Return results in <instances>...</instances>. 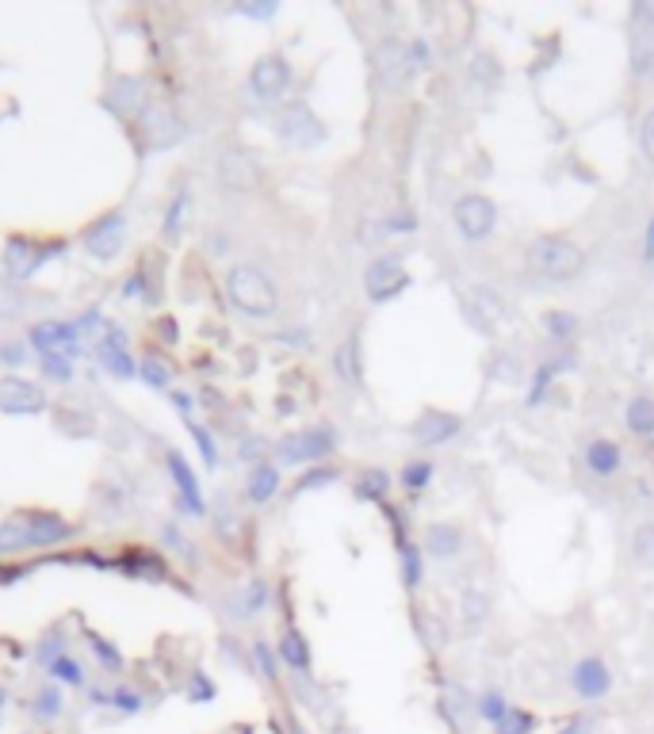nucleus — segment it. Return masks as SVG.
<instances>
[{
  "instance_id": "obj_54",
  "label": "nucleus",
  "mask_w": 654,
  "mask_h": 734,
  "mask_svg": "<svg viewBox=\"0 0 654 734\" xmlns=\"http://www.w3.org/2000/svg\"><path fill=\"white\" fill-rule=\"evenodd\" d=\"M0 360H4V364H20L23 348L20 345H4V348H0Z\"/></svg>"
},
{
  "instance_id": "obj_50",
  "label": "nucleus",
  "mask_w": 654,
  "mask_h": 734,
  "mask_svg": "<svg viewBox=\"0 0 654 734\" xmlns=\"http://www.w3.org/2000/svg\"><path fill=\"white\" fill-rule=\"evenodd\" d=\"M337 478V471H310L306 478H299V486H295V494H306V490H314V486H326V482H333Z\"/></svg>"
},
{
  "instance_id": "obj_3",
  "label": "nucleus",
  "mask_w": 654,
  "mask_h": 734,
  "mask_svg": "<svg viewBox=\"0 0 654 734\" xmlns=\"http://www.w3.org/2000/svg\"><path fill=\"white\" fill-rule=\"evenodd\" d=\"M417 65L410 58V43L402 39H383L375 50V77L387 92H402V88L414 81Z\"/></svg>"
},
{
  "instance_id": "obj_24",
  "label": "nucleus",
  "mask_w": 654,
  "mask_h": 734,
  "mask_svg": "<svg viewBox=\"0 0 654 734\" xmlns=\"http://www.w3.org/2000/svg\"><path fill=\"white\" fill-rule=\"evenodd\" d=\"M586 463L593 475L609 478L620 471V463H624V455H620V444L616 440H605V436H597L593 444L586 448Z\"/></svg>"
},
{
  "instance_id": "obj_23",
  "label": "nucleus",
  "mask_w": 654,
  "mask_h": 734,
  "mask_svg": "<svg viewBox=\"0 0 654 734\" xmlns=\"http://www.w3.org/2000/svg\"><path fill=\"white\" fill-rule=\"evenodd\" d=\"M467 85L475 88V92H482V96H490L494 88L502 85V65H498V58L490 50H479L471 58V65H467Z\"/></svg>"
},
{
  "instance_id": "obj_46",
  "label": "nucleus",
  "mask_w": 654,
  "mask_h": 734,
  "mask_svg": "<svg viewBox=\"0 0 654 734\" xmlns=\"http://www.w3.org/2000/svg\"><path fill=\"white\" fill-rule=\"evenodd\" d=\"M111 704H115L119 712H138V708H142V696L131 689H115L111 692Z\"/></svg>"
},
{
  "instance_id": "obj_22",
  "label": "nucleus",
  "mask_w": 654,
  "mask_h": 734,
  "mask_svg": "<svg viewBox=\"0 0 654 734\" xmlns=\"http://www.w3.org/2000/svg\"><path fill=\"white\" fill-rule=\"evenodd\" d=\"M169 475H173L176 490H180V501H184V509L188 513H203V497H199V482L192 475V467H188V459L180 452H169Z\"/></svg>"
},
{
  "instance_id": "obj_16",
  "label": "nucleus",
  "mask_w": 654,
  "mask_h": 734,
  "mask_svg": "<svg viewBox=\"0 0 654 734\" xmlns=\"http://www.w3.org/2000/svg\"><path fill=\"white\" fill-rule=\"evenodd\" d=\"M570 685H574L578 696L597 700V696H605V692L612 689V673L601 658H582V662L574 666V673H570Z\"/></svg>"
},
{
  "instance_id": "obj_49",
  "label": "nucleus",
  "mask_w": 654,
  "mask_h": 734,
  "mask_svg": "<svg viewBox=\"0 0 654 734\" xmlns=\"http://www.w3.org/2000/svg\"><path fill=\"white\" fill-rule=\"evenodd\" d=\"M88 639H92V650H96V658H100V662H108L111 670H119V666H123L119 650H111V643H104V639H96V635H88Z\"/></svg>"
},
{
  "instance_id": "obj_51",
  "label": "nucleus",
  "mask_w": 654,
  "mask_h": 734,
  "mask_svg": "<svg viewBox=\"0 0 654 734\" xmlns=\"http://www.w3.org/2000/svg\"><path fill=\"white\" fill-rule=\"evenodd\" d=\"M241 16H253V20H268V16H276V4H241Z\"/></svg>"
},
{
  "instance_id": "obj_32",
  "label": "nucleus",
  "mask_w": 654,
  "mask_h": 734,
  "mask_svg": "<svg viewBox=\"0 0 654 734\" xmlns=\"http://www.w3.org/2000/svg\"><path fill=\"white\" fill-rule=\"evenodd\" d=\"M337 375H341V379H352V383H360V360H356V341H345V345L337 348Z\"/></svg>"
},
{
  "instance_id": "obj_11",
  "label": "nucleus",
  "mask_w": 654,
  "mask_h": 734,
  "mask_svg": "<svg viewBox=\"0 0 654 734\" xmlns=\"http://www.w3.org/2000/svg\"><path fill=\"white\" fill-rule=\"evenodd\" d=\"M276 134L295 142V146H318L326 138V130L318 123V115L306 108V104H291V108L276 119Z\"/></svg>"
},
{
  "instance_id": "obj_43",
  "label": "nucleus",
  "mask_w": 654,
  "mask_h": 734,
  "mask_svg": "<svg viewBox=\"0 0 654 734\" xmlns=\"http://www.w3.org/2000/svg\"><path fill=\"white\" fill-rule=\"evenodd\" d=\"M555 371H559V367H555V364H544V367H540V371H536V383L528 387V406H540V398H544L547 383L555 379Z\"/></svg>"
},
{
  "instance_id": "obj_53",
  "label": "nucleus",
  "mask_w": 654,
  "mask_h": 734,
  "mask_svg": "<svg viewBox=\"0 0 654 734\" xmlns=\"http://www.w3.org/2000/svg\"><path fill=\"white\" fill-rule=\"evenodd\" d=\"M211 696H215V685H207L203 673H196V681H192V700H211Z\"/></svg>"
},
{
  "instance_id": "obj_57",
  "label": "nucleus",
  "mask_w": 654,
  "mask_h": 734,
  "mask_svg": "<svg viewBox=\"0 0 654 734\" xmlns=\"http://www.w3.org/2000/svg\"><path fill=\"white\" fill-rule=\"evenodd\" d=\"M582 731H586V723H574V727H567L563 734H582Z\"/></svg>"
},
{
  "instance_id": "obj_36",
  "label": "nucleus",
  "mask_w": 654,
  "mask_h": 734,
  "mask_svg": "<svg viewBox=\"0 0 654 734\" xmlns=\"http://www.w3.org/2000/svg\"><path fill=\"white\" fill-rule=\"evenodd\" d=\"M23 310V291L16 283L0 280V318H16Z\"/></svg>"
},
{
  "instance_id": "obj_26",
  "label": "nucleus",
  "mask_w": 654,
  "mask_h": 734,
  "mask_svg": "<svg viewBox=\"0 0 654 734\" xmlns=\"http://www.w3.org/2000/svg\"><path fill=\"white\" fill-rule=\"evenodd\" d=\"M624 425L635 436H654V398H632L628 410H624Z\"/></svg>"
},
{
  "instance_id": "obj_30",
  "label": "nucleus",
  "mask_w": 654,
  "mask_h": 734,
  "mask_svg": "<svg viewBox=\"0 0 654 734\" xmlns=\"http://www.w3.org/2000/svg\"><path fill=\"white\" fill-rule=\"evenodd\" d=\"M62 708H66V704H62V689H58V685H46V689L39 692L35 700H31V712H35V719H58V715H62Z\"/></svg>"
},
{
  "instance_id": "obj_35",
  "label": "nucleus",
  "mask_w": 654,
  "mask_h": 734,
  "mask_svg": "<svg viewBox=\"0 0 654 734\" xmlns=\"http://www.w3.org/2000/svg\"><path fill=\"white\" fill-rule=\"evenodd\" d=\"M544 325L555 341H567L570 333L578 329V318H574V314H563V310H551V314L544 318Z\"/></svg>"
},
{
  "instance_id": "obj_20",
  "label": "nucleus",
  "mask_w": 654,
  "mask_h": 734,
  "mask_svg": "<svg viewBox=\"0 0 654 734\" xmlns=\"http://www.w3.org/2000/svg\"><path fill=\"white\" fill-rule=\"evenodd\" d=\"M96 356L119 379H131L134 371H138V364H134L131 356H127V348H123V329H115V325H108V337L96 345Z\"/></svg>"
},
{
  "instance_id": "obj_25",
  "label": "nucleus",
  "mask_w": 654,
  "mask_h": 734,
  "mask_svg": "<svg viewBox=\"0 0 654 734\" xmlns=\"http://www.w3.org/2000/svg\"><path fill=\"white\" fill-rule=\"evenodd\" d=\"M280 490V471L272 467V463H257L253 471H249V501H272V494Z\"/></svg>"
},
{
  "instance_id": "obj_56",
  "label": "nucleus",
  "mask_w": 654,
  "mask_h": 734,
  "mask_svg": "<svg viewBox=\"0 0 654 734\" xmlns=\"http://www.w3.org/2000/svg\"><path fill=\"white\" fill-rule=\"evenodd\" d=\"M647 253L654 257V222H651V230H647Z\"/></svg>"
},
{
  "instance_id": "obj_31",
  "label": "nucleus",
  "mask_w": 654,
  "mask_h": 734,
  "mask_svg": "<svg viewBox=\"0 0 654 734\" xmlns=\"http://www.w3.org/2000/svg\"><path fill=\"white\" fill-rule=\"evenodd\" d=\"M46 670H50V677H54V681H62V685H81V681H85V673H81V666H77V662H73L69 654H62V658H54V662H50Z\"/></svg>"
},
{
  "instance_id": "obj_18",
  "label": "nucleus",
  "mask_w": 654,
  "mask_h": 734,
  "mask_svg": "<svg viewBox=\"0 0 654 734\" xmlns=\"http://www.w3.org/2000/svg\"><path fill=\"white\" fill-rule=\"evenodd\" d=\"M421 551L440 562H452L463 551V532L456 524H429L425 536H421Z\"/></svg>"
},
{
  "instance_id": "obj_41",
  "label": "nucleus",
  "mask_w": 654,
  "mask_h": 734,
  "mask_svg": "<svg viewBox=\"0 0 654 734\" xmlns=\"http://www.w3.org/2000/svg\"><path fill=\"white\" fill-rule=\"evenodd\" d=\"M532 727H536V719H532L528 712H517V708H509V715L498 723V731L502 734H528Z\"/></svg>"
},
{
  "instance_id": "obj_52",
  "label": "nucleus",
  "mask_w": 654,
  "mask_h": 734,
  "mask_svg": "<svg viewBox=\"0 0 654 734\" xmlns=\"http://www.w3.org/2000/svg\"><path fill=\"white\" fill-rule=\"evenodd\" d=\"M253 654H257V662H261L264 677L272 681V677H276V662H272V654H268V647H264V643H257V647H253Z\"/></svg>"
},
{
  "instance_id": "obj_12",
  "label": "nucleus",
  "mask_w": 654,
  "mask_h": 734,
  "mask_svg": "<svg viewBox=\"0 0 654 734\" xmlns=\"http://www.w3.org/2000/svg\"><path fill=\"white\" fill-rule=\"evenodd\" d=\"M632 69L639 77L654 73V4H639L632 12Z\"/></svg>"
},
{
  "instance_id": "obj_17",
  "label": "nucleus",
  "mask_w": 654,
  "mask_h": 734,
  "mask_svg": "<svg viewBox=\"0 0 654 734\" xmlns=\"http://www.w3.org/2000/svg\"><path fill=\"white\" fill-rule=\"evenodd\" d=\"M73 536V524L58 513H27V547H50Z\"/></svg>"
},
{
  "instance_id": "obj_14",
  "label": "nucleus",
  "mask_w": 654,
  "mask_h": 734,
  "mask_svg": "<svg viewBox=\"0 0 654 734\" xmlns=\"http://www.w3.org/2000/svg\"><path fill=\"white\" fill-rule=\"evenodd\" d=\"M459 429H463V421H459L456 413L425 410L410 425V436H414V444H421V448H436V444H448Z\"/></svg>"
},
{
  "instance_id": "obj_19",
  "label": "nucleus",
  "mask_w": 654,
  "mask_h": 734,
  "mask_svg": "<svg viewBox=\"0 0 654 734\" xmlns=\"http://www.w3.org/2000/svg\"><path fill=\"white\" fill-rule=\"evenodd\" d=\"M146 104H150V96H146V88H142L138 77H119L108 92V108L119 111L123 119H134L138 111H146Z\"/></svg>"
},
{
  "instance_id": "obj_5",
  "label": "nucleus",
  "mask_w": 654,
  "mask_h": 734,
  "mask_svg": "<svg viewBox=\"0 0 654 734\" xmlns=\"http://www.w3.org/2000/svg\"><path fill=\"white\" fill-rule=\"evenodd\" d=\"M452 218H456V230L463 234V238L482 241L490 230H494V222H498V207H494V199L471 192V195H459L456 199Z\"/></svg>"
},
{
  "instance_id": "obj_2",
  "label": "nucleus",
  "mask_w": 654,
  "mask_h": 734,
  "mask_svg": "<svg viewBox=\"0 0 654 734\" xmlns=\"http://www.w3.org/2000/svg\"><path fill=\"white\" fill-rule=\"evenodd\" d=\"M226 291H230V303L238 306L241 314H249V318H272L276 306H280L276 283L268 280L261 268H253V264H238L226 276Z\"/></svg>"
},
{
  "instance_id": "obj_47",
  "label": "nucleus",
  "mask_w": 654,
  "mask_h": 734,
  "mask_svg": "<svg viewBox=\"0 0 654 734\" xmlns=\"http://www.w3.org/2000/svg\"><path fill=\"white\" fill-rule=\"evenodd\" d=\"M639 146L647 153V161H654V108L643 115V127H639Z\"/></svg>"
},
{
  "instance_id": "obj_4",
  "label": "nucleus",
  "mask_w": 654,
  "mask_h": 734,
  "mask_svg": "<svg viewBox=\"0 0 654 734\" xmlns=\"http://www.w3.org/2000/svg\"><path fill=\"white\" fill-rule=\"evenodd\" d=\"M333 452H337V432L333 429L291 432V436H284V440L276 444L280 463H291V467H299V463H314V459H326V455H333Z\"/></svg>"
},
{
  "instance_id": "obj_55",
  "label": "nucleus",
  "mask_w": 654,
  "mask_h": 734,
  "mask_svg": "<svg viewBox=\"0 0 654 734\" xmlns=\"http://www.w3.org/2000/svg\"><path fill=\"white\" fill-rule=\"evenodd\" d=\"M173 406L188 417V413H192V398H188V394H173Z\"/></svg>"
},
{
  "instance_id": "obj_38",
  "label": "nucleus",
  "mask_w": 654,
  "mask_h": 734,
  "mask_svg": "<svg viewBox=\"0 0 654 734\" xmlns=\"http://www.w3.org/2000/svg\"><path fill=\"white\" fill-rule=\"evenodd\" d=\"M421 574H425V570H421V547L410 543V547L402 551V578H406L410 589H417V585H421Z\"/></svg>"
},
{
  "instance_id": "obj_1",
  "label": "nucleus",
  "mask_w": 654,
  "mask_h": 734,
  "mask_svg": "<svg viewBox=\"0 0 654 734\" xmlns=\"http://www.w3.org/2000/svg\"><path fill=\"white\" fill-rule=\"evenodd\" d=\"M524 264L532 276H540L547 283H567L582 272V249L574 245L570 238H559V234H540V238L528 241L524 249Z\"/></svg>"
},
{
  "instance_id": "obj_44",
  "label": "nucleus",
  "mask_w": 654,
  "mask_h": 734,
  "mask_svg": "<svg viewBox=\"0 0 654 734\" xmlns=\"http://www.w3.org/2000/svg\"><path fill=\"white\" fill-rule=\"evenodd\" d=\"M192 440H196V448H199V455H203V463H207V467H218V448H215V440L207 436V429L192 425Z\"/></svg>"
},
{
  "instance_id": "obj_9",
  "label": "nucleus",
  "mask_w": 654,
  "mask_h": 734,
  "mask_svg": "<svg viewBox=\"0 0 654 734\" xmlns=\"http://www.w3.org/2000/svg\"><path fill=\"white\" fill-rule=\"evenodd\" d=\"M77 341H81V329L69 322H54V318L31 325V333H27V345L35 348L39 356H73Z\"/></svg>"
},
{
  "instance_id": "obj_27",
  "label": "nucleus",
  "mask_w": 654,
  "mask_h": 734,
  "mask_svg": "<svg viewBox=\"0 0 654 734\" xmlns=\"http://www.w3.org/2000/svg\"><path fill=\"white\" fill-rule=\"evenodd\" d=\"M280 658H284L291 670H310V647H306V639L291 627V631H284V639H280Z\"/></svg>"
},
{
  "instance_id": "obj_45",
  "label": "nucleus",
  "mask_w": 654,
  "mask_h": 734,
  "mask_svg": "<svg viewBox=\"0 0 654 734\" xmlns=\"http://www.w3.org/2000/svg\"><path fill=\"white\" fill-rule=\"evenodd\" d=\"M184 211H188V192H180L173 199V207H169V215H165V234H176V230L184 226Z\"/></svg>"
},
{
  "instance_id": "obj_10",
  "label": "nucleus",
  "mask_w": 654,
  "mask_h": 734,
  "mask_svg": "<svg viewBox=\"0 0 654 734\" xmlns=\"http://www.w3.org/2000/svg\"><path fill=\"white\" fill-rule=\"evenodd\" d=\"M46 394L43 387L27 383L20 375H0V413H43Z\"/></svg>"
},
{
  "instance_id": "obj_8",
  "label": "nucleus",
  "mask_w": 654,
  "mask_h": 734,
  "mask_svg": "<svg viewBox=\"0 0 654 734\" xmlns=\"http://www.w3.org/2000/svg\"><path fill=\"white\" fill-rule=\"evenodd\" d=\"M249 85L264 104L284 100V92L291 88V65H287L284 54H264L261 62L249 69Z\"/></svg>"
},
{
  "instance_id": "obj_7",
  "label": "nucleus",
  "mask_w": 654,
  "mask_h": 734,
  "mask_svg": "<svg viewBox=\"0 0 654 734\" xmlns=\"http://www.w3.org/2000/svg\"><path fill=\"white\" fill-rule=\"evenodd\" d=\"M123 238H127V215H123V211H108L104 218H96L92 226H85V234H81L85 249L96 260L119 257V249H123Z\"/></svg>"
},
{
  "instance_id": "obj_29",
  "label": "nucleus",
  "mask_w": 654,
  "mask_h": 734,
  "mask_svg": "<svg viewBox=\"0 0 654 734\" xmlns=\"http://www.w3.org/2000/svg\"><path fill=\"white\" fill-rule=\"evenodd\" d=\"M27 547V513L20 517H8L0 524V555H8V551H23Z\"/></svg>"
},
{
  "instance_id": "obj_42",
  "label": "nucleus",
  "mask_w": 654,
  "mask_h": 734,
  "mask_svg": "<svg viewBox=\"0 0 654 734\" xmlns=\"http://www.w3.org/2000/svg\"><path fill=\"white\" fill-rule=\"evenodd\" d=\"M479 712L486 715L490 723H502L505 715H509V704H505L498 692H486V696H482V704H479Z\"/></svg>"
},
{
  "instance_id": "obj_28",
  "label": "nucleus",
  "mask_w": 654,
  "mask_h": 734,
  "mask_svg": "<svg viewBox=\"0 0 654 734\" xmlns=\"http://www.w3.org/2000/svg\"><path fill=\"white\" fill-rule=\"evenodd\" d=\"M459 616H463V627H467V631H479V627L486 624V616H490V601H486V593H479V589L463 593Z\"/></svg>"
},
{
  "instance_id": "obj_33",
  "label": "nucleus",
  "mask_w": 654,
  "mask_h": 734,
  "mask_svg": "<svg viewBox=\"0 0 654 734\" xmlns=\"http://www.w3.org/2000/svg\"><path fill=\"white\" fill-rule=\"evenodd\" d=\"M39 364H43V375L50 383H69V379H73L69 356H39Z\"/></svg>"
},
{
  "instance_id": "obj_21",
  "label": "nucleus",
  "mask_w": 654,
  "mask_h": 734,
  "mask_svg": "<svg viewBox=\"0 0 654 734\" xmlns=\"http://www.w3.org/2000/svg\"><path fill=\"white\" fill-rule=\"evenodd\" d=\"M218 176H222V184H226L230 192H245V188H253V184H257L261 169H257L245 153H226V157H222V165H218Z\"/></svg>"
},
{
  "instance_id": "obj_37",
  "label": "nucleus",
  "mask_w": 654,
  "mask_h": 734,
  "mask_svg": "<svg viewBox=\"0 0 654 734\" xmlns=\"http://www.w3.org/2000/svg\"><path fill=\"white\" fill-rule=\"evenodd\" d=\"M429 478H433V463H425V459H417V463H406V471H402V482H406V490H425V486H429Z\"/></svg>"
},
{
  "instance_id": "obj_34",
  "label": "nucleus",
  "mask_w": 654,
  "mask_h": 734,
  "mask_svg": "<svg viewBox=\"0 0 654 734\" xmlns=\"http://www.w3.org/2000/svg\"><path fill=\"white\" fill-rule=\"evenodd\" d=\"M387 486H391V478L383 475V471H364V475H360V482H356V494L371 497V501H375V497L387 494Z\"/></svg>"
},
{
  "instance_id": "obj_6",
  "label": "nucleus",
  "mask_w": 654,
  "mask_h": 734,
  "mask_svg": "<svg viewBox=\"0 0 654 734\" xmlns=\"http://www.w3.org/2000/svg\"><path fill=\"white\" fill-rule=\"evenodd\" d=\"M410 287V272L402 268L398 257H379L371 260V268L364 272V291L371 303H391L394 295H402Z\"/></svg>"
},
{
  "instance_id": "obj_39",
  "label": "nucleus",
  "mask_w": 654,
  "mask_h": 734,
  "mask_svg": "<svg viewBox=\"0 0 654 734\" xmlns=\"http://www.w3.org/2000/svg\"><path fill=\"white\" fill-rule=\"evenodd\" d=\"M635 559L643 562V566H654V520L651 524H643L639 532H635Z\"/></svg>"
},
{
  "instance_id": "obj_13",
  "label": "nucleus",
  "mask_w": 654,
  "mask_h": 734,
  "mask_svg": "<svg viewBox=\"0 0 654 734\" xmlns=\"http://www.w3.org/2000/svg\"><path fill=\"white\" fill-rule=\"evenodd\" d=\"M142 119H146V142H150V150H169V146H176L184 138V123L176 119L169 104L150 100L146 111H142Z\"/></svg>"
},
{
  "instance_id": "obj_48",
  "label": "nucleus",
  "mask_w": 654,
  "mask_h": 734,
  "mask_svg": "<svg viewBox=\"0 0 654 734\" xmlns=\"http://www.w3.org/2000/svg\"><path fill=\"white\" fill-rule=\"evenodd\" d=\"M264 601H268V589H264V582H253L249 589H245V605H241V612L249 616V612H257Z\"/></svg>"
},
{
  "instance_id": "obj_40",
  "label": "nucleus",
  "mask_w": 654,
  "mask_h": 734,
  "mask_svg": "<svg viewBox=\"0 0 654 734\" xmlns=\"http://www.w3.org/2000/svg\"><path fill=\"white\" fill-rule=\"evenodd\" d=\"M142 379L150 383V387H169V367H165V360H157V356H146L142 360Z\"/></svg>"
},
{
  "instance_id": "obj_15",
  "label": "nucleus",
  "mask_w": 654,
  "mask_h": 734,
  "mask_svg": "<svg viewBox=\"0 0 654 734\" xmlns=\"http://www.w3.org/2000/svg\"><path fill=\"white\" fill-rule=\"evenodd\" d=\"M46 260V249H39L35 241L27 238H12L4 245V268L12 280H31L39 272V264Z\"/></svg>"
}]
</instances>
